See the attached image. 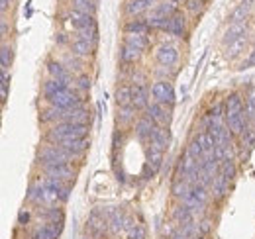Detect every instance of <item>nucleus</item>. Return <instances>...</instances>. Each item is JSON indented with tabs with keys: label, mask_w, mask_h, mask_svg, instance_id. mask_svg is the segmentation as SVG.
<instances>
[{
	"label": "nucleus",
	"mask_w": 255,
	"mask_h": 239,
	"mask_svg": "<svg viewBox=\"0 0 255 239\" xmlns=\"http://www.w3.org/2000/svg\"><path fill=\"white\" fill-rule=\"evenodd\" d=\"M226 125L234 135H242L248 127V116H246V102L238 92H232L226 98Z\"/></svg>",
	"instance_id": "obj_1"
},
{
	"label": "nucleus",
	"mask_w": 255,
	"mask_h": 239,
	"mask_svg": "<svg viewBox=\"0 0 255 239\" xmlns=\"http://www.w3.org/2000/svg\"><path fill=\"white\" fill-rule=\"evenodd\" d=\"M41 121H59V123H87L91 121V114L89 110L83 106V108H73V110H63V108H55V106H47L43 112H41Z\"/></svg>",
	"instance_id": "obj_2"
},
{
	"label": "nucleus",
	"mask_w": 255,
	"mask_h": 239,
	"mask_svg": "<svg viewBox=\"0 0 255 239\" xmlns=\"http://www.w3.org/2000/svg\"><path fill=\"white\" fill-rule=\"evenodd\" d=\"M89 133V125L87 123H57L55 127H51V131L47 133V139L53 141L55 145L69 141V139H81V137H87Z\"/></svg>",
	"instance_id": "obj_3"
},
{
	"label": "nucleus",
	"mask_w": 255,
	"mask_h": 239,
	"mask_svg": "<svg viewBox=\"0 0 255 239\" xmlns=\"http://www.w3.org/2000/svg\"><path fill=\"white\" fill-rule=\"evenodd\" d=\"M49 102V106H55V108H63V110H73V108H83L85 100L81 94H77L71 87H67L65 90L45 98Z\"/></svg>",
	"instance_id": "obj_4"
},
{
	"label": "nucleus",
	"mask_w": 255,
	"mask_h": 239,
	"mask_svg": "<svg viewBox=\"0 0 255 239\" xmlns=\"http://www.w3.org/2000/svg\"><path fill=\"white\" fill-rule=\"evenodd\" d=\"M37 159L41 161V165H45V163H71L75 157L61 145H45L37 153Z\"/></svg>",
	"instance_id": "obj_5"
},
{
	"label": "nucleus",
	"mask_w": 255,
	"mask_h": 239,
	"mask_svg": "<svg viewBox=\"0 0 255 239\" xmlns=\"http://www.w3.org/2000/svg\"><path fill=\"white\" fill-rule=\"evenodd\" d=\"M41 169L47 177L63 180V182H75V177H77L71 163H45V165H41Z\"/></svg>",
	"instance_id": "obj_6"
},
{
	"label": "nucleus",
	"mask_w": 255,
	"mask_h": 239,
	"mask_svg": "<svg viewBox=\"0 0 255 239\" xmlns=\"http://www.w3.org/2000/svg\"><path fill=\"white\" fill-rule=\"evenodd\" d=\"M151 94H153L155 102H159L163 106H173V104H175V90H173V85L167 83V81H157V83H153Z\"/></svg>",
	"instance_id": "obj_7"
},
{
	"label": "nucleus",
	"mask_w": 255,
	"mask_h": 239,
	"mask_svg": "<svg viewBox=\"0 0 255 239\" xmlns=\"http://www.w3.org/2000/svg\"><path fill=\"white\" fill-rule=\"evenodd\" d=\"M67 22L71 24L73 30H77V31L85 30V28H91V26H96L95 16L85 14V12H79V10H75V8H71V10L67 12Z\"/></svg>",
	"instance_id": "obj_8"
},
{
	"label": "nucleus",
	"mask_w": 255,
	"mask_h": 239,
	"mask_svg": "<svg viewBox=\"0 0 255 239\" xmlns=\"http://www.w3.org/2000/svg\"><path fill=\"white\" fill-rule=\"evenodd\" d=\"M37 182H39V184H43L47 190H51V192L57 196V200H59V202H67V200H69V192H71V188L65 184L63 180L45 177V179L37 180Z\"/></svg>",
	"instance_id": "obj_9"
},
{
	"label": "nucleus",
	"mask_w": 255,
	"mask_h": 239,
	"mask_svg": "<svg viewBox=\"0 0 255 239\" xmlns=\"http://www.w3.org/2000/svg\"><path fill=\"white\" fill-rule=\"evenodd\" d=\"M47 73H49L51 79L63 83V85H67V87H71V83H73V75H71V71L65 67L63 63L49 61V63H47Z\"/></svg>",
	"instance_id": "obj_10"
},
{
	"label": "nucleus",
	"mask_w": 255,
	"mask_h": 239,
	"mask_svg": "<svg viewBox=\"0 0 255 239\" xmlns=\"http://www.w3.org/2000/svg\"><path fill=\"white\" fill-rule=\"evenodd\" d=\"M89 230H91V236L93 238H102L104 234H106V230H108V218H104V214L102 212H98L95 210L93 212V216L89 218Z\"/></svg>",
	"instance_id": "obj_11"
},
{
	"label": "nucleus",
	"mask_w": 255,
	"mask_h": 239,
	"mask_svg": "<svg viewBox=\"0 0 255 239\" xmlns=\"http://www.w3.org/2000/svg\"><path fill=\"white\" fill-rule=\"evenodd\" d=\"M63 230V224H43V226H37L32 232V239H57L59 234Z\"/></svg>",
	"instance_id": "obj_12"
},
{
	"label": "nucleus",
	"mask_w": 255,
	"mask_h": 239,
	"mask_svg": "<svg viewBox=\"0 0 255 239\" xmlns=\"http://www.w3.org/2000/svg\"><path fill=\"white\" fill-rule=\"evenodd\" d=\"M147 116L153 120L157 125H165L171 121V110L167 106H163L159 102H153L147 106Z\"/></svg>",
	"instance_id": "obj_13"
},
{
	"label": "nucleus",
	"mask_w": 255,
	"mask_h": 239,
	"mask_svg": "<svg viewBox=\"0 0 255 239\" xmlns=\"http://www.w3.org/2000/svg\"><path fill=\"white\" fill-rule=\"evenodd\" d=\"M157 61L165 67H173L177 61H179V49L175 45H161L157 49Z\"/></svg>",
	"instance_id": "obj_14"
},
{
	"label": "nucleus",
	"mask_w": 255,
	"mask_h": 239,
	"mask_svg": "<svg viewBox=\"0 0 255 239\" xmlns=\"http://www.w3.org/2000/svg\"><path fill=\"white\" fill-rule=\"evenodd\" d=\"M65 151H69L75 159L77 157H83V153L89 149V139L87 137H81V139H69V141H63V143H59Z\"/></svg>",
	"instance_id": "obj_15"
},
{
	"label": "nucleus",
	"mask_w": 255,
	"mask_h": 239,
	"mask_svg": "<svg viewBox=\"0 0 255 239\" xmlns=\"http://www.w3.org/2000/svg\"><path fill=\"white\" fill-rule=\"evenodd\" d=\"M155 125H157V123L149 118V116H143L141 120H137V123H135V135H137L141 141H145V139L151 137V131H153Z\"/></svg>",
	"instance_id": "obj_16"
},
{
	"label": "nucleus",
	"mask_w": 255,
	"mask_h": 239,
	"mask_svg": "<svg viewBox=\"0 0 255 239\" xmlns=\"http://www.w3.org/2000/svg\"><path fill=\"white\" fill-rule=\"evenodd\" d=\"M133 106L135 110H147L149 100H147V89L143 83H135L133 85Z\"/></svg>",
	"instance_id": "obj_17"
},
{
	"label": "nucleus",
	"mask_w": 255,
	"mask_h": 239,
	"mask_svg": "<svg viewBox=\"0 0 255 239\" xmlns=\"http://www.w3.org/2000/svg\"><path fill=\"white\" fill-rule=\"evenodd\" d=\"M93 51H95V45L89 43V41H83V39H75V41H71V53L77 55V57H81V59L91 57Z\"/></svg>",
	"instance_id": "obj_18"
},
{
	"label": "nucleus",
	"mask_w": 255,
	"mask_h": 239,
	"mask_svg": "<svg viewBox=\"0 0 255 239\" xmlns=\"http://www.w3.org/2000/svg\"><path fill=\"white\" fill-rule=\"evenodd\" d=\"M246 31H248V24L246 22H240V24H230V28L226 30L224 33V43H234L236 39H240V37H244L246 35Z\"/></svg>",
	"instance_id": "obj_19"
},
{
	"label": "nucleus",
	"mask_w": 255,
	"mask_h": 239,
	"mask_svg": "<svg viewBox=\"0 0 255 239\" xmlns=\"http://www.w3.org/2000/svg\"><path fill=\"white\" fill-rule=\"evenodd\" d=\"M149 141H151V145H155V147H159L161 151H165L167 145H169V131H167L165 127H161V125H155L153 131H151Z\"/></svg>",
	"instance_id": "obj_20"
},
{
	"label": "nucleus",
	"mask_w": 255,
	"mask_h": 239,
	"mask_svg": "<svg viewBox=\"0 0 255 239\" xmlns=\"http://www.w3.org/2000/svg\"><path fill=\"white\" fill-rule=\"evenodd\" d=\"M116 102L118 106H133V87L120 85L116 90Z\"/></svg>",
	"instance_id": "obj_21"
},
{
	"label": "nucleus",
	"mask_w": 255,
	"mask_h": 239,
	"mask_svg": "<svg viewBox=\"0 0 255 239\" xmlns=\"http://www.w3.org/2000/svg\"><path fill=\"white\" fill-rule=\"evenodd\" d=\"M169 33L171 35H177V37H181V35H185V31H187V28H185V16L183 14H175V16H171V20H169Z\"/></svg>",
	"instance_id": "obj_22"
},
{
	"label": "nucleus",
	"mask_w": 255,
	"mask_h": 239,
	"mask_svg": "<svg viewBox=\"0 0 255 239\" xmlns=\"http://www.w3.org/2000/svg\"><path fill=\"white\" fill-rule=\"evenodd\" d=\"M250 10H252V4H248V2L238 4V6H236V10L230 14L228 22H230V24H240V22H246V18H248Z\"/></svg>",
	"instance_id": "obj_23"
},
{
	"label": "nucleus",
	"mask_w": 255,
	"mask_h": 239,
	"mask_svg": "<svg viewBox=\"0 0 255 239\" xmlns=\"http://www.w3.org/2000/svg\"><path fill=\"white\" fill-rule=\"evenodd\" d=\"M161 163H163V151L159 147H155V145H149V149H147V165L157 173Z\"/></svg>",
	"instance_id": "obj_24"
},
{
	"label": "nucleus",
	"mask_w": 255,
	"mask_h": 239,
	"mask_svg": "<svg viewBox=\"0 0 255 239\" xmlns=\"http://www.w3.org/2000/svg\"><path fill=\"white\" fill-rule=\"evenodd\" d=\"M139 55H141V51H139L137 47H133V45H129V43H124V45H122V51H120L122 63H135V61L139 59Z\"/></svg>",
	"instance_id": "obj_25"
},
{
	"label": "nucleus",
	"mask_w": 255,
	"mask_h": 239,
	"mask_svg": "<svg viewBox=\"0 0 255 239\" xmlns=\"http://www.w3.org/2000/svg\"><path fill=\"white\" fill-rule=\"evenodd\" d=\"M151 4H153V0H131V2L128 4L126 12L129 14V16H137V14L145 12Z\"/></svg>",
	"instance_id": "obj_26"
},
{
	"label": "nucleus",
	"mask_w": 255,
	"mask_h": 239,
	"mask_svg": "<svg viewBox=\"0 0 255 239\" xmlns=\"http://www.w3.org/2000/svg\"><path fill=\"white\" fill-rule=\"evenodd\" d=\"M173 218L181 224V226H187V224H192V210L187 208L185 204L183 206H177L173 210Z\"/></svg>",
	"instance_id": "obj_27"
},
{
	"label": "nucleus",
	"mask_w": 255,
	"mask_h": 239,
	"mask_svg": "<svg viewBox=\"0 0 255 239\" xmlns=\"http://www.w3.org/2000/svg\"><path fill=\"white\" fill-rule=\"evenodd\" d=\"M124 43H129V45H133V47H137L139 51H143V49H147V43H149V39L145 37V33H129L126 37V41Z\"/></svg>",
	"instance_id": "obj_28"
},
{
	"label": "nucleus",
	"mask_w": 255,
	"mask_h": 239,
	"mask_svg": "<svg viewBox=\"0 0 255 239\" xmlns=\"http://www.w3.org/2000/svg\"><path fill=\"white\" fill-rule=\"evenodd\" d=\"M246 116L248 121L255 123V87H252L246 94Z\"/></svg>",
	"instance_id": "obj_29"
},
{
	"label": "nucleus",
	"mask_w": 255,
	"mask_h": 239,
	"mask_svg": "<svg viewBox=\"0 0 255 239\" xmlns=\"http://www.w3.org/2000/svg\"><path fill=\"white\" fill-rule=\"evenodd\" d=\"M124 224H126V220H124V216L118 210H110L108 212V226H112L114 232L124 230Z\"/></svg>",
	"instance_id": "obj_30"
},
{
	"label": "nucleus",
	"mask_w": 255,
	"mask_h": 239,
	"mask_svg": "<svg viewBox=\"0 0 255 239\" xmlns=\"http://www.w3.org/2000/svg\"><path fill=\"white\" fill-rule=\"evenodd\" d=\"M228 186H230V182L218 175L216 179L212 180V194H214L216 198H224L226 192H228Z\"/></svg>",
	"instance_id": "obj_31"
},
{
	"label": "nucleus",
	"mask_w": 255,
	"mask_h": 239,
	"mask_svg": "<svg viewBox=\"0 0 255 239\" xmlns=\"http://www.w3.org/2000/svg\"><path fill=\"white\" fill-rule=\"evenodd\" d=\"M73 8H75V10H79V12H85V14L95 16L96 0H73Z\"/></svg>",
	"instance_id": "obj_32"
},
{
	"label": "nucleus",
	"mask_w": 255,
	"mask_h": 239,
	"mask_svg": "<svg viewBox=\"0 0 255 239\" xmlns=\"http://www.w3.org/2000/svg\"><path fill=\"white\" fill-rule=\"evenodd\" d=\"M118 121L120 123H131L133 121V116H135V106H118Z\"/></svg>",
	"instance_id": "obj_33"
},
{
	"label": "nucleus",
	"mask_w": 255,
	"mask_h": 239,
	"mask_svg": "<svg viewBox=\"0 0 255 239\" xmlns=\"http://www.w3.org/2000/svg\"><path fill=\"white\" fill-rule=\"evenodd\" d=\"M63 65L71 71V73L75 71V73H81V75H83V67H85V63L81 61V57H77V55H73V53H71V55H67V57H65Z\"/></svg>",
	"instance_id": "obj_34"
},
{
	"label": "nucleus",
	"mask_w": 255,
	"mask_h": 239,
	"mask_svg": "<svg viewBox=\"0 0 255 239\" xmlns=\"http://www.w3.org/2000/svg\"><path fill=\"white\" fill-rule=\"evenodd\" d=\"M149 30V22L147 20H131L126 24L128 33H145Z\"/></svg>",
	"instance_id": "obj_35"
},
{
	"label": "nucleus",
	"mask_w": 255,
	"mask_h": 239,
	"mask_svg": "<svg viewBox=\"0 0 255 239\" xmlns=\"http://www.w3.org/2000/svg\"><path fill=\"white\" fill-rule=\"evenodd\" d=\"M191 194L200 204L206 206V202H208V190H206V186H202V184H191Z\"/></svg>",
	"instance_id": "obj_36"
},
{
	"label": "nucleus",
	"mask_w": 255,
	"mask_h": 239,
	"mask_svg": "<svg viewBox=\"0 0 255 239\" xmlns=\"http://www.w3.org/2000/svg\"><path fill=\"white\" fill-rule=\"evenodd\" d=\"M244 47H246V35H244V37H240V39H236L234 43H230V45H228V57L236 59V57L244 51Z\"/></svg>",
	"instance_id": "obj_37"
},
{
	"label": "nucleus",
	"mask_w": 255,
	"mask_h": 239,
	"mask_svg": "<svg viewBox=\"0 0 255 239\" xmlns=\"http://www.w3.org/2000/svg\"><path fill=\"white\" fill-rule=\"evenodd\" d=\"M220 177H224L228 182L236 177V163L234 161H224V163H220Z\"/></svg>",
	"instance_id": "obj_38"
},
{
	"label": "nucleus",
	"mask_w": 255,
	"mask_h": 239,
	"mask_svg": "<svg viewBox=\"0 0 255 239\" xmlns=\"http://www.w3.org/2000/svg\"><path fill=\"white\" fill-rule=\"evenodd\" d=\"M187 153L191 155L192 159H196V161H200L202 157H204V147H202V143L194 137L191 143H189V149H187Z\"/></svg>",
	"instance_id": "obj_39"
},
{
	"label": "nucleus",
	"mask_w": 255,
	"mask_h": 239,
	"mask_svg": "<svg viewBox=\"0 0 255 239\" xmlns=\"http://www.w3.org/2000/svg\"><path fill=\"white\" fill-rule=\"evenodd\" d=\"M8 85H10L8 69H2V71H0V90H2V102H6V98H8Z\"/></svg>",
	"instance_id": "obj_40"
},
{
	"label": "nucleus",
	"mask_w": 255,
	"mask_h": 239,
	"mask_svg": "<svg viewBox=\"0 0 255 239\" xmlns=\"http://www.w3.org/2000/svg\"><path fill=\"white\" fill-rule=\"evenodd\" d=\"M242 139H244V145H246V147H254L255 145V129L254 127H246V131L242 133Z\"/></svg>",
	"instance_id": "obj_41"
},
{
	"label": "nucleus",
	"mask_w": 255,
	"mask_h": 239,
	"mask_svg": "<svg viewBox=\"0 0 255 239\" xmlns=\"http://www.w3.org/2000/svg\"><path fill=\"white\" fill-rule=\"evenodd\" d=\"M75 85H77L79 90H89L91 89V79H89L87 75H79V77L75 79Z\"/></svg>",
	"instance_id": "obj_42"
},
{
	"label": "nucleus",
	"mask_w": 255,
	"mask_h": 239,
	"mask_svg": "<svg viewBox=\"0 0 255 239\" xmlns=\"http://www.w3.org/2000/svg\"><path fill=\"white\" fill-rule=\"evenodd\" d=\"M10 61H12V49L4 43V45H2V69H8Z\"/></svg>",
	"instance_id": "obj_43"
},
{
	"label": "nucleus",
	"mask_w": 255,
	"mask_h": 239,
	"mask_svg": "<svg viewBox=\"0 0 255 239\" xmlns=\"http://www.w3.org/2000/svg\"><path fill=\"white\" fill-rule=\"evenodd\" d=\"M187 8L191 10L192 14H198V12H202L204 2L202 0H187Z\"/></svg>",
	"instance_id": "obj_44"
},
{
	"label": "nucleus",
	"mask_w": 255,
	"mask_h": 239,
	"mask_svg": "<svg viewBox=\"0 0 255 239\" xmlns=\"http://www.w3.org/2000/svg\"><path fill=\"white\" fill-rule=\"evenodd\" d=\"M198 234H200V236H204V238L210 234V222H208V220L198 222Z\"/></svg>",
	"instance_id": "obj_45"
},
{
	"label": "nucleus",
	"mask_w": 255,
	"mask_h": 239,
	"mask_svg": "<svg viewBox=\"0 0 255 239\" xmlns=\"http://www.w3.org/2000/svg\"><path fill=\"white\" fill-rule=\"evenodd\" d=\"M28 220H30V212H28V210H20V216H18V222H20V224H24V222L28 224Z\"/></svg>",
	"instance_id": "obj_46"
},
{
	"label": "nucleus",
	"mask_w": 255,
	"mask_h": 239,
	"mask_svg": "<svg viewBox=\"0 0 255 239\" xmlns=\"http://www.w3.org/2000/svg\"><path fill=\"white\" fill-rule=\"evenodd\" d=\"M10 2H12V0H0V8H2V12H6V10H8Z\"/></svg>",
	"instance_id": "obj_47"
},
{
	"label": "nucleus",
	"mask_w": 255,
	"mask_h": 239,
	"mask_svg": "<svg viewBox=\"0 0 255 239\" xmlns=\"http://www.w3.org/2000/svg\"><path fill=\"white\" fill-rule=\"evenodd\" d=\"M0 28H2V35H6V31H8V24H6V20H2V22H0Z\"/></svg>",
	"instance_id": "obj_48"
},
{
	"label": "nucleus",
	"mask_w": 255,
	"mask_h": 239,
	"mask_svg": "<svg viewBox=\"0 0 255 239\" xmlns=\"http://www.w3.org/2000/svg\"><path fill=\"white\" fill-rule=\"evenodd\" d=\"M246 65H255V49H254V53L248 57V61H246Z\"/></svg>",
	"instance_id": "obj_49"
},
{
	"label": "nucleus",
	"mask_w": 255,
	"mask_h": 239,
	"mask_svg": "<svg viewBox=\"0 0 255 239\" xmlns=\"http://www.w3.org/2000/svg\"><path fill=\"white\" fill-rule=\"evenodd\" d=\"M65 37H67V35L59 33V35H57V41H59V43H67V39H65Z\"/></svg>",
	"instance_id": "obj_50"
},
{
	"label": "nucleus",
	"mask_w": 255,
	"mask_h": 239,
	"mask_svg": "<svg viewBox=\"0 0 255 239\" xmlns=\"http://www.w3.org/2000/svg\"><path fill=\"white\" fill-rule=\"evenodd\" d=\"M196 239H206V238H204V236H200V238H196Z\"/></svg>",
	"instance_id": "obj_51"
}]
</instances>
